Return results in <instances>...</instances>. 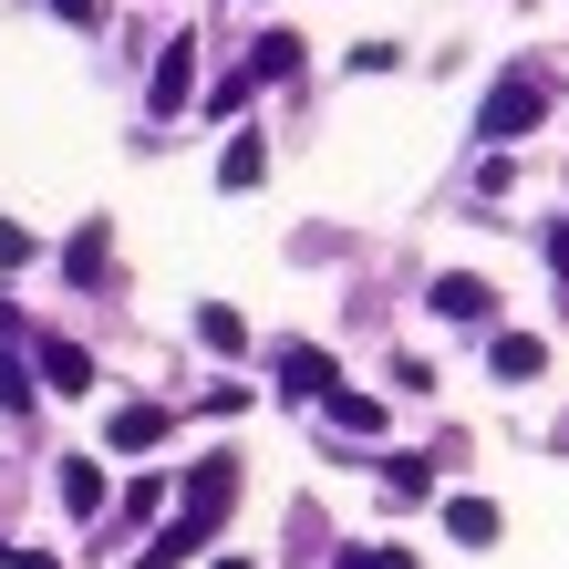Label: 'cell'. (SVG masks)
<instances>
[{
	"instance_id": "6da1fadb",
	"label": "cell",
	"mask_w": 569,
	"mask_h": 569,
	"mask_svg": "<svg viewBox=\"0 0 569 569\" xmlns=\"http://www.w3.org/2000/svg\"><path fill=\"white\" fill-rule=\"evenodd\" d=\"M228 497H239V456H208L197 466V487H187V508H177V528H166L156 549H136V569H177V559H197L228 528Z\"/></svg>"
},
{
	"instance_id": "7a4b0ae2",
	"label": "cell",
	"mask_w": 569,
	"mask_h": 569,
	"mask_svg": "<svg viewBox=\"0 0 569 569\" xmlns=\"http://www.w3.org/2000/svg\"><path fill=\"white\" fill-rule=\"evenodd\" d=\"M539 114H549V93H539V73H508V83L487 93V114H477V136H487V146H508V136H528V124H539Z\"/></svg>"
},
{
	"instance_id": "3957f363",
	"label": "cell",
	"mask_w": 569,
	"mask_h": 569,
	"mask_svg": "<svg viewBox=\"0 0 569 569\" xmlns=\"http://www.w3.org/2000/svg\"><path fill=\"white\" fill-rule=\"evenodd\" d=\"M187 93H197V31H177V42L156 52V73H146V114H187Z\"/></svg>"
},
{
	"instance_id": "277c9868",
	"label": "cell",
	"mask_w": 569,
	"mask_h": 569,
	"mask_svg": "<svg viewBox=\"0 0 569 569\" xmlns=\"http://www.w3.org/2000/svg\"><path fill=\"white\" fill-rule=\"evenodd\" d=\"M487 373L497 383H539L549 373V342H539V331H497V342H487Z\"/></svg>"
},
{
	"instance_id": "5b68a950",
	"label": "cell",
	"mask_w": 569,
	"mask_h": 569,
	"mask_svg": "<svg viewBox=\"0 0 569 569\" xmlns=\"http://www.w3.org/2000/svg\"><path fill=\"white\" fill-rule=\"evenodd\" d=\"M259 177H270V136H259V124H239V136H228V156H218V187L249 197Z\"/></svg>"
},
{
	"instance_id": "8992f818",
	"label": "cell",
	"mask_w": 569,
	"mask_h": 569,
	"mask_svg": "<svg viewBox=\"0 0 569 569\" xmlns=\"http://www.w3.org/2000/svg\"><path fill=\"white\" fill-rule=\"evenodd\" d=\"M435 311H446V321H487V311H497V290H487L477 270H446V280H435Z\"/></svg>"
},
{
	"instance_id": "52a82bcc",
	"label": "cell",
	"mask_w": 569,
	"mask_h": 569,
	"mask_svg": "<svg viewBox=\"0 0 569 569\" xmlns=\"http://www.w3.org/2000/svg\"><path fill=\"white\" fill-rule=\"evenodd\" d=\"M270 362H280V383H290V393H331V383H342V373H331V352H311V342H280Z\"/></svg>"
},
{
	"instance_id": "ba28073f",
	"label": "cell",
	"mask_w": 569,
	"mask_h": 569,
	"mask_svg": "<svg viewBox=\"0 0 569 569\" xmlns=\"http://www.w3.org/2000/svg\"><path fill=\"white\" fill-rule=\"evenodd\" d=\"M62 508H73V518H104V466H93V456H62Z\"/></svg>"
},
{
	"instance_id": "9c48e42d",
	"label": "cell",
	"mask_w": 569,
	"mask_h": 569,
	"mask_svg": "<svg viewBox=\"0 0 569 569\" xmlns=\"http://www.w3.org/2000/svg\"><path fill=\"white\" fill-rule=\"evenodd\" d=\"M62 270H73V290H104V218H83L62 239Z\"/></svg>"
},
{
	"instance_id": "30bf717a",
	"label": "cell",
	"mask_w": 569,
	"mask_h": 569,
	"mask_svg": "<svg viewBox=\"0 0 569 569\" xmlns=\"http://www.w3.org/2000/svg\"><path fill=\"white\" fill-rule=\"evenodd\" d=\"M446 539L456 549H497V508L487 497H446Z\"/></svg>"
},
{
	"instance_id": "8fae6325",
	"label": "cell",
	"mask_w": 569,
	"mask_h": 569,
	"mask_svg": "<svg viewBox=\"0 0 569 569\" xmlns=\"http://www.w3.org/2000/svg\"><path fill=\"white\" fill-rule=\"evenodd\" d=\"M42 383L52 393H93V352L83 342H42Z\"/></svg>"
},
{
	"instance_id": "7c38bea8",
	"label": "cell",
	"mask_w": 569,
	"mask_h": 569,
	"mask_svg": "<svg viewBox=\"0 0 569 569\" xmlns=\"http://www.w3.org/2000/svg\"><path fill=\"white\" fill-rule=\"evenodd\" d=\"M321 405H331V425H342V435H383V405H373V393H352V383H331Z\"/></svg>"
},
{
	"instance_id": "4fadbf2b",
	"label": "cell",
	"mask_w": 569,
	"mask_h": 569,
	"mask_svg": "<svg viewBox=\"0 0 569 569\" xmlns=\"http://www.w3.org/2000/svg\"><path fill=\"white\" fill-rule=\"evenodd\" d=\"M156 435H166V415H156V405H124V415L104 425V446H124V456H146Z\"/></svg>"
},
{
	"instance_id": "5bb4252c",
	"label": "cell",
	"mask_w": 569,
	"mask_h": 569,
	"mask_svg": "<svg viewBox=\"0 0 569 569\" xmlns=\"http://www.w3.org/2000/svg\"><path fill=\"white\" fill-rule=\"evenodd\" d=\"M197 342L208 352H249V321L228 311V300H208V311H197Z\"/></svg>"
},
{
	"instance_id": "9a60e30c",
	"label": "cell",
	"mask_w": 569,
	"mask_h": 569,
	"mask_svg": "<svg viewBox=\"0 0 569 569\" xmlns=\"http://www.w3.org/2000/svg\"><path fill=\"white\" fill-rule=\"evenodd\" d=\"M280 73H300V42H290V31H259V52H249V83H280Z\"/></svg>"
},
{
	"instance_id": "2e32d148",
	"label": "cell",
	"mask_w": 569,
	"mask_h": 569,
	"mask_svg": "<svg viewBox=\"0 0 569 569\" xmlns=\"http://www.w3.org/2000/svg\"><path fill=\"white\" fill-rule=\"evenodd\" d=\"M31 259H42V239H31L21 218H0V270H31Z\"/></svg>"
},
{
	"instance_id": "e0dca14e",
	"label": "cell",
	"mask_w": 569,
	"mask_h": 569,
	"mask_svg": "<svg viewBox=\"0 0 569 569\" xmlns=\"http://www.w3.org/2000/svg\"><path fill=\"white\" fill-rule=\"evenodd\" d=\"M0 405H11V415H31V373H21L11 352H0Z\"/></svg>"
},
{
	"instance_id": "ac0fdd59",
	"label": "cell",
	"mask_w": 569,
	"mask_h": 569,
	"mask_svg": "<svg viewBox=\"0 0 569 569\" xmlns=\"http://www.w3.org/2000/svg\"><path fill=\"white\" fill-rule=\"evenodd\" d=\"M549 270H559V290H569V228H549Z\"/></svg>"
},
{
	"instance_id": "d6986e66",
	"label": "cell",
	"mask_w": 569,
	"mask_h": 569,
	"mask_svg": "<svg viewBox=\"0 0 569 569\" xmlns=\"http://www.w3.org/2000/svg\"><path fill=\"white\" fill-rule=\"evenodd\" d=\"M362 569H415V559L405 549H362Z\"/></svg>"
},
{
	"instance_id": "ffe728a7",
	"label": "cell",
	"mask_w": 569,
	"mask_h": 569,
	"mask_svg": "<svg viewBox=\"0 0 569 569\" xmlns=\"http://www.w3.org/2000/svg\"><path fill=\"white\" fill-rule=\"evenodd\" d=\"M11 569H62V559H42V549H11Z\"/></svg>"
},
{
	"instance_id": "44dd1931",
	"label": "cell",
	"mask_w": 569,
	"mask_h": 569,
	"mask_svg": "<svg viewBox=\"0 0 569 569\" xmlns=\"http://www.w3.org/2000/svg\"><path fill=\"white\" fill-rule=\"evenodd\" d=\"M52 11H62V21H93V0H52Z\"/></svg>"
},
{
	"instance_id": "7402d4cb",
	"label": "cell",
	"mask_w": 569,
	"mask_h": 569,
	"mask_svg": "<svg viewBox=\"0 0 569 569\" xmlns=\"http://www.w3.org/2000/svg\"><path fill=\"white\" fill-rule=\"evenodd\" d=\"M218 569H249V559H218Z\"/></svg>"
},
{
	"instance_id": "603a6c76",
	"label": "cell",
	"mask_w": 569,
	"mask_h": 569,
	"mask_svg": "<svg viewBox=\"0 0 569 569\" xmlns=\"http://www.w3.org/2000/svg\"><path fill=\"white\" fill-rule=\"evenodd\" d=\"M0 569H11V549H0Z\"/></svg>"
}]
</instances>
